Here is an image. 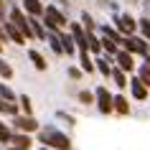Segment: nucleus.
<instances>
[{"label": "nucleus", "instance_id": "nucleus-36", "mask_svg": "<svg viewBox=\"0 0 150 150\" xmlns=\"http://www.w3.org/2000/svg\"><path fill=\"white\" fill-rule=\"evenodd\" d=\"M8 150H18V148H8Z\"/></svg>", "mask_w": 150, "mask_h": 150}, {"label": "nucleus", "instance_id": "nucleus-35", "mask_svg": "<svg viewBox=\"0 0 150 150\" xmlns=\"http://www.w3.org/2000/svg\"><path fill=\"white\" fill-rule=\"evenodd\" d=\"M142 66H148V69H150V54L145 56V64H142Z\"/></svg>", "mask_w": 150, "mask_h": 150}, {"label": "nucleus", "instance_id": "nucleus-9", "mask_svg": "<svg viewBox=\"0 0 150 150\" xmlns=\"http://www.w3.org/2000/svg\"><path fill=\"white\" fill-rule=\"evenodd\" d=\"M115 61H117V69H120V71H125V74L135 71V59H132V54H127V51H122V48L117 51Z\"/></svg>", "mask_w": 150, "mask_h": 150}, {"label": "nucleus", "instance_id": "nucleus-31", "mask_svg": "<svg viewBox=\"0 0 150 150\" xmlns=\"http://www.w3.org/2000/svg\"><path fill=\"white\" fill-rule=\"evenodd\" d=\"M0 142H10V130L5 122H0Z\"/></svg>", "mask_w": 150, "mask_h": 150}, {"label": "nucleus", "instance_id": "nucleus-21", "mask_svg": "<svg viewBox=\"0 0 150 150\" xmlns=\"http://www.w3.org/2000/svg\"><path fill=\"white\" fill-rule=\"evenodd\" d=\"M0 99H3V102H8V104H16V102H18L16 92H13L8 84H0Z\"/></svg>", "mask_w": 150, "mask_h": 150}, {"label": "nucleus", "instance_id": "nucleus-32", "mask_svg": "<svg viewBox=\"0 0 150 150\" xmlns=\"http://www.w3.org/2000/svg\"><path fill=\"white\" fill-rule=\"evenodd\" d=\"M79 99L84 104H92V102H94V94H92V92H79Z\"/></svg>", "mask_w": 150, "mask_h": 150}, {"label": "nucleus", "instance_id": "nucleus-22", "mask_svg": "<svg viewBox=\"0 0 150 150\" xmlns=\"http://www.w3.org/2000/svg\"><path fill=\"white\" fill-rule=\"evenodd\" d=\"M79 64H81V69L87 71V74H92V71H94V61H92L89 51H79Z\"/></svg>", "mask_w": 150, "mask_h": 150}, {"label": "nucleus", "instance_id": "nucleus-1", "mask_svg": "<svg viewBox=\"0 0 150 150\" xmlns=\"http://www.w3.org/2000/svg\"><path fill=\"white\" fill-rule=\"evenodd\" d=\"M38 140L48 150H71L69 135L61 132V130H56V127H43V130H38Z\"/></svg>", "mask_w": 150, "mask_h": 150}, {"label": "nucleus", "instance_id": "nucleus-14", "mask_svg": "<svg viewBox=\"0 0 150 150\" xmlns=\"http://www.w3.org/2000/svg\"><path fill=\"white\" fill-rule=\"evenodd\" d=\"M94 69L102 74V76H112V66H110V56L102 59V56H97L94 59Z\"/></svg>", "mask_w": 150, "mask_h": 150}, {"label": "nucleus", "instance_id": "nucleus-33", "mask_svg": "<svg viewBox=\"0 0 150 150\" xmlns=\"http://www.w3.org/2000/svg\"><path fill=\"white\" fill-rule=\"evenodd\" d=\"M69 76H71V79H79V76H81V71L76 69V66H71V69H69Z\"/></svg>", "mask_w": 150, "mask_h": 150}, {"label": "nucleus", "instance_id": "nucleus-8", "mask_svg": "<svg viewBox=\"0 0 150 150\" xmlns=\"http://www.w3.org/2000/svg\"><path fill=\"white\" fill-rule=\"evenodd\" d=\"M69 33H71V38H74V43H76L79 51H89V46H87V31L81 28V23H71Z\"/></svg>", "mask_w": 150, "mask_h": 150}, {"label": "nucleus", "instance_id": "nucleus-10", "mask_svg": "<svg viewBox=\"0 0 150 150\" xmlns=\"http://www.w3.org/2000/svg\"><path fill=\"white\" fill-rule=\"evenodd\" d=\"M3 31H5V38H10V41H13V43H21V46H23V43H25L23 33L18 31L16 25L10 23V21H5V23H3Z\"/></svg>", "mask_w": 150, "mask_h": 150}, {"label": "nucleus", "instance_id": "nucleus-2", "mask_svg": "<svg viewBox=\"0 0 150 150\" xmlns=\"http://www.w3.org/2000/svg\"><path fill=\"white\" fill-rule=\"evenodd\" d=\"M66 23H69L66 16H64L56 5H46V8H43V28H48V33H59Z\"/></svg>", "mask_w": 150, "mask_h": 150}, {"label": "nucleus", "instance_id": "nucleus-15", "mask_svg": "<svg viewBox=\"0 0 150 150\" xmlns=\"http://www.w3.org/2000/svg\"><path fill=\"white\" fill-rule=\"evenodd\" d=\"M10 142H13V148L18 150H28V145H31V137L23 132H16V135H10Z\"/></svg>", "mask_w": 150, "mask_h": 150}, {"label": "nucleus", "instance_id": "nucleus-30", "mask_svg": "<svg viewBox=\"0 0 150 150\" xmlns=\"http://www.w3.org/2000/svg\"><path fill=\"white\" fill-rule=\"evenodd\" d=\"M0 76H3V79H10V76H13V69H10V64H5L3 59H0Z\"/></svg>", "mask_w": 150, "mask_h": 150}, {"label": "nucleus", "instance_id": "nucleus-18", "mask_svg": "<svg viewBox=\"0 0 150 150\" xmlns=\"http://www.w3.org/2000/svg\"><path fill=\"white\" fill-rule=\"evenodd\" d=\"M59 33H61V31H59ZM59 33H46V41H48V46H51V51L61 56L64 48H61V38H59Z\"/></svg>", "mask_w": 150, "mask_h": 150}, {"label": "nucleus", "instance_id": "nucleus-28", "mask_svg": "<svg viewBox=\"0 0 150 150\" xmlns=\"http://www.w3.org/2000/svg\"><path fill=\"white\" fill-rule=\"evenodd\" d=\"M18 104L23 107L25 117H31V110H33V107H31V97H28V94H21V97H18Z\"/></svg>", "mask_w": 150, "mask_h": 150}, {"label": "nucleus", "instance_id": "nucleus-27", "mask_svg": "<svg viewBox=\"0 0 150 150\" xmlns=\"http://www.w3.org/2000/svg\"><path fill=\"white\" fill-rule=\"evenodd\" d=\"M94 18H92V16H89V13H81V28H84V31H87V33H94Z\"/></svg>", "mask_w": 150, "mask_h": 150}, {"label": "nucleus", "instance_id": "nucleus-37", "mask_svg": "<svg viewBox=\"0 0 150 150\" xmlns=\"http://www.w3.org/2000/svg\"><path fill=\"white\" fill-rule=\"evenodd\" d=\"M0 51H3V43H0Z\"/></svg>", "mask_w": 150, "mask_h": 150}, {"label": "nucleus", "instance_id": "nucleus-25", "mask_svg": "<svg viewBox=\"0 0 150 150\" xmlns=\"http://www.w3.org/2000/svg\"><path fill=\"white\" fill-rule=\"evenodd\" d=\"M137 28H140L142 38L150 43V18H140V21H137Z\"/></svg>", "mask_w": 150, "mask_h": 150}, {"label": "nucleus", "instance_id": "nucleus-4", "mask_svg": "<svg viewBox=\"0 0 150 150\" xmlns=\"http://www.w3.org/2000/svg\"><path fill=\"white\" fill-rule=\"evenodd\" d=\"M122 51L127 54H137V56H148L150 54V43L142 36H130V38H122Z\"/></svg>", "mask_w": 150, "mask_h": 150}, {"label": "nucleus", "instance_id": "nucleus-13", "mask_svg": "<svg viewBox=\"0 0 150 150\" xmlns=\"http://www.w3.org/2000/svg\"><path fill=\"white\" fill-rule=\"evenodd\" d=\"M59 38H61V48H64L66 56L76 54V43H74V38H71V33H59Z\"/></svg>", "mask_w": 150, "mask_h": 150}, {"label": "nucleus", "instance_id": "nucleus-19", "mask_svg": "<svg viewBox=\"0 0 150 150\" xmlns=\"http://www.w3.org/2000/svg\"><path fill=\"white\" fill-rule=\"evenodd\" d=\"M112 110L120 112V115H130V104H127V99L122 94H117V97H115V102H112Z\"/></svg>", "mask_w": 150, "mask_h": 150}, {"label": "nucleus", "instance_id": "nucleus-23", "mask_svg": "<svg viewBox=\"0 0 150 150\" xmlns=\"http://www.w3.org/2000/svg\"><path fill=\"white\" fill-rule=\"evenodd\" d=\"M87 46H89V51H92V54H102V43H99V38H97L94 33H87Z\"/></svg>", "mask_w": 150, "mask_h": 150}, {"label": "nucleus", "instance_id": "nucleus-11", "mask_svg": "<svg viewBox=\"0 0 150 150\" xmlns=\"http://www.w3.org/2000/svg\"><path fill=\"white\" fill-rule=\"evenodd\" d=\"M21 3H23V10L28 13V18L43 16V5H41V0H21Z\"/></svg>", "mask_w": 150, "mask_h": 150}, {"label": "nucleus", "instance_id": "nucleus-38", "mask_svg": "<svg viewBox=\"0 0 150 150\" xmlns=\"http://www.w3.org/2000/svg\"><path fill=\"white\" fill-rule=\"evenodd\" d=\"M41 150H48V148H41Z\"/></svg>", "mask_w": 150, "mask_h": 150}, {"label": "nucleus", "instance_id": "nucleus-12", "mask_svg": "<svg viewBox=\"0 0 150 150\" xmlns=\"http://www.w3.org/2000/svg\"><path fill=\"white\" fill-rule=\"evenodd\" d=\"M130 92H132V97H135V99H140V102H142V99H148V89L140 84V79H137V76H132V79H130Z\"/></svg>", "mask_w": 150, "mask_h": 150}, {"label": "nucleus", "instance_id": "nucleus-3", "mask_svg": "<svg viewBox=\"0 0 150 150\" xmlns=\"http://www.w3.org/2000/svg\"><path fill=\"white\" fill-rule=\"evenodd\" d=\"M115 31L122 36V38H130V36H135V31H137V21H135L130 13H122V16H115Z\"/></svg>", "mask_w": 150, "mask_h": 150}, {"label": "nucleus", "instance_id": "nucleus-20", "mask_svg": "<svg viewBox=\"0 0 150 150\" xmlns=\"http://www.w3.org/2000/svg\"><path fill=\"white\" fill-rule=\"evenodd\" d=\"M99 31H102V38H110V41H115L117 46L122 43V36H120V33L115 31V25H102Z\"/></svg>", "mask_w": 150, "mask_h": 150}, {"label": "nucleus", "instance_id": "nucleus-24", "mask_svg": "<svg viewBox=\"0 0 150 150\" xmlns=\"http://www.w3.org/2000/svg\"><path fill=\"white\" fill-rule=\"evenodd\" d=\"M137 79H140V84L150 92V69L148 66H140V69H137Z\"/></svg>", "mask_w": 150, "mask_h": 150}, {"label": "nucleus", "instance_id": "nucleus-26", "mask_svg": "<svg viewBox=\"0 0 150 150\" xmlns=\"http://www.w3.org/2000/svg\"><path fill=\"white\" fill-rule=\"evenodd\" d=\"M112 79H115V84H117L120 89H125V87H127V76H125V71L112 69Z\"/></svg>", "mask_w": 150, "mask_h": 150}, {"label": "nucleus", "instance_id": "nucleus-34", "mask_svg": "<svg viewBox=\"0 0 150 150\" xmlns=\"http://www.w3.org/2000/svg\"><path fill=\"white\" fill-rule=\"evenodd\" d=\"M0 21L5 23V3H3V0H0Z\"/></svg>", "mask_w": 150, "mask_h": 150}, {"label": "nucleus", "instance_id": "nucleus-6", "mask_svg": "<svg viewBox=\"0 0 150 150\" xmlns=\"http://www.w3.org/2000/svg\"><path fill=\"white\" fill-rule=\"evenodd\" d=\"M94 102H97V110L102 112V115H110V112H115V110H112L115 97L107 92V87H97V92H94Z\"/></svg>", "mask_w": 150, "mask_h": 150}, {"label": "nucleus", "instance_id": "nucleus-7", "mask_svg": "<svg viewBox=\"0 0 150 150\" xmlns=\"http://www.w3.org/2000/svg\"><path fill=\"white\" fill-rule=\"evenodd\" d=\"M13 125H16L18 132H23V135H28V132H38V122H36L33 117H25V115H18V117L13 120Z\"/></svg>", "mask_w": 150, "mask_h": 150}, {"label": "nucleus", "instance_id": "nucleus-5", "mask_svg": "<svg viewBox=\"0 0 150 150\" xmlns=\"http://www.w3.org/2000/svg\"><path fill=\"white\" fill-rule=\"evenodd\" d=\"M8 21L23 33V38H31V36H33V33H31V23H28V16H25L21 8H13V10H10V13H8Z\"/></svg>", "mask_w": 150, "mask_h": 150}, {"label": "nucleus", "instance_id": "nucleus-17", "mask_svg": "<svg viewBox=\"0 0 150 150\" xmlns=\"http://www.w3.org/2000/svg\"><path fill=\"white\" fill-rule=\"evenodd\" d=\"M28 59H31V64H33V66H36L38 71H46L48 64H46V59H43V56H41L36 48H28Z\"/></svg>", "mask_w": 150, "mask_h": 150}, {"label": "nucleus", "instance_id": "nucleus-29", "mask_svg": "<svg viewBox=\"0 0 150 150\" xmlns=\"http://www.w3.org/2000/svg\"><path fill=\"white\" fill-rule=\"evenodd\" d=\"M0 112H8V115H13V117H18V104H8L0 99Z\"/></svg>", "mask_w": 150, "mask_h": 150}, {"label": "nucleus", "instance_id": "nucleus-16", "mask_svg": "<svg viewBox=\"0 0 150 150\" xmlns=\"http://www.w3.org/2000/svg\"><path fill=\"white\" fill-rule=\"evenodd\" d=\"M28 23H31V33L36 36V38H41V41H46V28H43V23H41L38 18H28Z\"/></svg>", "mask_w": 150, "mask_h": 150}]
</instances>
